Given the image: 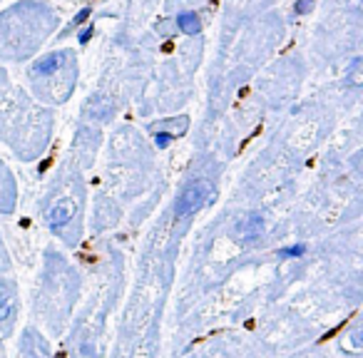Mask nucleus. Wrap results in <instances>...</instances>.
Segmentation results:
<instances>
[{
	"label": "nucleus",
	"instance_id": "obj_1",
	"mask_svg": "<svg viewBox=\"0 0 363 358\" xmlns=\"http://www.w3.org/2000/svg\"><path fill=\"white\" fill-rule=\"evenodd\" d=\"M212 197H214L212 184H209L207 179H194L192 184L184 187L182 197L177 199V214H179V217H189V214L199 212Z\"/></svg>",
	"mask_w": 363,
	"mask_h": 358
},
{
	"label": "nucleus",
	"instance_id": "obj_2",
	"mask_svg": "<svg viewBox=\"0 0 363 358\" xmlns=\"http://www.w3.org/2000/svg\"><path fill=\"white\" fill-rule=\"evenodd\" d=\"M75 209H77L75 199H60L57 204H52V209L48 212V222H50V227H60V224H65L67 219H72Z\"/></svg>",
	"mask_w": 363,
	"mask_h": 358
},
{
	"label": "nucleus",
	"instance_id": "obj_3",
	"mask_svg": "<svg viewBox=\"0 0 363 358\" xmlns=\"http://www.w3.org/2000/svg\"><path fill=\"white\" fill-rule=\"evenodd\" d=\"M177 26H179V30L184 33V35H197V33L202 30V21H199L194 13H182V16L177 18Z\"/></svg>",
	"mask_w": 363,
	"mask_h": 358
},
{
	"label": "nucleus",
	"instance_id": "obj_4",
	"mask_svg": "<svg viewBox=\"0 0 363 358\" xmlns=\"http://www.w3.org/2000/svg\"><path fill=\"white\" fill-rule=\"evenodd\" d=\"M62 60H65V55L62 52H52V55H48V57H43V60H38L35 62V72H55L57 67L62 65Z\"/></svg>",
	"mask_w": 363,
	"mask_h": 358
},
{
	"label": "nucleus",
	"instance_id": "obj_5",
	"mask_svg": "<svg viewBox=\"0 0 363 358\" xmlns=\"http://www.w3.org/2000/svg\"><path fill=\"white\" fill-rule=\"evenodd\" d=\"M262 229H264V219L262 217H249V219H244V222L239 224V232H242L244 237H257Z\"/></svg>",
	"mask_w": 363,
	"mask_h": 358
},
{
	"label": "nucleus",
	"instance_id": "obj_6",
	"mask_svg": "<svg viewBox=\"0 0 363 358\" xmlns=\"http://www.w3.org/2000/svg\"><path fill=\"white\" fill-rule=\"evenodd\" d=\"M11 311H13V298L0 289V321L11 316Z\"/></svg>",
	"mask_w": 363,
	"mask_h": 358
},
{
	"label": "nucleus",
	"instance_id": "obj_7",
	"mask_svg": "<svg viewBox=\"0 0 363 358\" xmlns=\"http://www.w3.org/2000/svg\"><path fill=\"white\" fill-rule=\"evenodd\" d=\"M87 16H90V11H87V8H85V11H80V13H77V18H75V21L70 23V28H65V33H70L72 28H77V26H80L82 21H87Z\"/></svg>",
	"mask_w": 363,
	"mask_h": 358
},
{
	"label": "nucleus",
	"instance_id": "obj_8",
	"mask_svg": "<svg viewBox=\"0 0 363 358\" xmlns=\"http://www.w3.org/2000/svg\"><path fill=\"white\" fill-rule=\"evenodd\" d=\"M155 142H157V147H167L172 142V135L169 132H160V135H155Z\"/></svg>",
	"mask_w": 363,
	"mask_h": 358
},
{
	"label": "nucleus",
	"instance_id": "obj_9",
	"mask_svg": "<svg viewBox=\"0 0 363 358\" xmlns=\"http://www.w3.org/2000/svg\"><path fill=\"white\" fill-rule=\"evenodd\" d=\"M284 257H301L303 254V244H296V247H289V249H284Z\"/></svg>",
	"mask_w": 363,
	"mask_h": 358
},
{
	"label": "nucleus",
	"instance_id": "obj_10",
	"mask_svg": "<svg viewBox=\"0 0 363 358\" xmlns=\"http://www.w3.org/2000/svg\"><path fill=\"white\" fill-rule=\"evenodd\" d=\"M92 33H95V30H92V28H87V30H82V33H80V43H87V40H90Z\"/></svg>",
	"mask_w": 363,
	"mask_h": 358
}]
</instances>
